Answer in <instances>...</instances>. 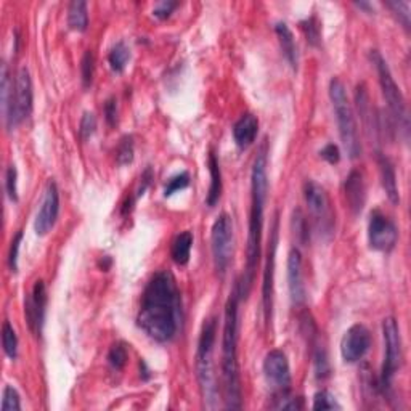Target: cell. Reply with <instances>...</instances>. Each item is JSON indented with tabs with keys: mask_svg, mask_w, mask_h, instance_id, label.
<instances>
[{
	"mask_svg": "<svg viewBox=\"0 0 411 411\" xmlns=\"http://www.w3.org/2000/svg\"><path fill=\"white\" fill-rule=\"evenodd\" d=\"M183 323L182 294L170 271H158L142 294L137 325L153 341L166 344L179 335Z\"/></svg>",
	"mask_w": 411,
	"mask_h": 411,
	"instance_id": "1",
	"label": "cell"
},
{
	"mask_svg": "<svg viewBox=\"0 0 411 411\" xmlns=\"http://www.w3.org/2000/svg\"><path fill=\"white\" fill-rule=\"evenodd\" d=\"M269 151L267 143H264L254 159L251 172V213H249V233H248V249H246V270L240 283L241 296L246 297L251 291L255 270L260 260V243H262L264 230V213L267 196H269Z\"/></svg>",
	"mask_w": 411,
	"mask_h": 411,
	"instance_id": "2",
	"label": "cell"
},
{
	"mask_svg": "<svg viewBox=\"0 0 411 411\" xmlns=\"http://www.w3.org/2000/svg\"><path fill=\"white\" fill-rule=\"evenodd\" d=\"M243 299L240 283H236L225 305L224 335H222V379L227 410L243 408L241 376L238 363V307Z\"/></svg>",
	"mask_w": 411,
	"mask_h": 411,
	"instance_id": "3",
	"label": "cell"
},
{
	"mask_svg": "<svg viewBox=\"0 0 411 411\" xmlns=\"http://www.w3.org/2000/svg\"><path fill=\"white\" fill-rule=\"evenodd\" d=\"M215 335H217V321L215 318H208L204 321L201 335L198 341L196 352V371L198 381L201 387L204 403L208 408L217 407V382L214 375V346Z\"/></svg>",
	"mask_w": 411,
	"mask_h": 411,
	"instance_id": "4",
	"label": "cell"
},
{
	"mask_svg": "<svg viewBox=\"0 0 411 411\" xmlns=\"http://www.w3.org/2000/svg\"><path fill=\"white\" fill-rule=\"evenodd\" d=\"M330 98L335 109L339 135H341L342 145L352 159L362 156V142H360L357 121L352 109V105L349 102L346 86L339 77H332L330 82Z\"/></svg>",
	"mask_w": 411,
	"mask_h": 411,
	"instance_id": "5",
	"label": "cell"
},
{
	"mask_svg": "<svg viewBox=\"0 0 411 411\" xmlns=\"http://www.w3.org/2000/svg\"><path fill=\"white\" fill-rule=\"evenodd\" d=\"M370 58L373 61L375 68L377 71V76H379V84H381V90L382 95H384L389 111H391L393 121L396 124L402 129L405 133H408V127H410V118H408V111H407V103H405V98L400 92V87L397 86V82L393 81V76L389 69L387 61L384 57L377 52V50H371Z\"/></svg>",
	"mask_w": 411,
	"mask_h": 411,
	"instance_id": "6",
	"label": "cell"
},
{
	"mask_svg": "<svg viewBox=\"0 0 411 411\" xmlns=\"http://www.w3.org/2000/svg\"><path fill=\"white\" fill-rule=\"evenodd\" d=\"M34 105V92H32V79L29 69L23 66L16 74L12 97L7 108L4 109V119L8 130H13L21 122L29 118Z\"/></svg>",
	"mask_w": 411,
	"mask_h": 411,
	"instance_id": "7",
	"label": "cell"
},
{
	"mask_svg": "<svg viewBox=\"0 0 411 411\" xmlns=\"http://www.w3.org/2000/svg\"><path fill=\"white\" fill-rule=\"evenodd\" d=\"M382 336H384V362H382L381 370V389L387 391L403 360L402 336H400V328L393 316H387L382 321Z\"/></svg>",
	"mask_w": 411,
	"mask_h": 411,
	"instance_id": "8",
	"label": "cell"
},
{
	"mask_svg": "<svg viewBox=\"0 0 411 411\" xmlns=\"http://www.w3.org/2000/svg\"><path fill=\"white\" fill-rule=\"evenodd\" d=\"M210 249H213L215 270L224 275L231 262L233 254V220L227 213L220 214L214 222L210 231Z\"/></svg>",
	"mask_w": 411,
	"mask_h": 411,
	"instance_id": "9",
	"label": "cell"
},
{
	"mask_svg": "<svg viewBox=\"0 0 411 411\" xmlns=\"http://www.w3.org/2000/svg\"><path fill=\"white\" fill-rule=\"evenodd\" d=\"M304 198L316 227L321 231L330 233L332 230V213L330 196L325 188L315 180H307L304 183Z\"/></svg>",
	"mask_w": 411,
	"mask_h": 411,
	"instance_id": "10",
	"label": "cell"
},
{
	"mask_svg": "<svg viewBox=\"0 0 411 411\" xmlns=\"http://www.w3.org/2000/svg\"><path fill=\"white\" fill-rule=\"evenodd\" d=\"M398 240V230L393 222L382 214L381 210H373L368 222V241L375 251L391 252Z\"/></svg>",
	"mask_w": 411,
	"mask_h": 411,
	"instance_id": "11",
	"label": "cell"
},
{
	"mask_svg": "<svg viewBox=\"0 0 411 411\" xmlns=\"http://www.w3.org/2000/svg\"><path fill=\"white\" fill-rule=\"evenodd\" d=\"M265 379L276 393L290 392L291 386V368L286 353L278 349H274L264 358Z\"/></svg>",
	"mask_w": 411,
	"mask_h": 411,
	"instance_id": "12",
	"label": "cell"
},
{
	"mask_svg": "<svg viewBox=\"0 0 411 411\" xmlns=\"http://www.w3.org/2000/svg\"><path fill=\"white\" fill-rule=\"evenodd\" d=\"M269 254H267V265L264 271L262 283V307H264V320L265 325L271 323V312H274V281H275V255L276 246H278V217L275 219L274 230L270 236Z\"/></svg>",
	"mask_w": 411,
	"mask_h": 411,
	"instance_id": "13",
	"label": "cell"
},
{
	"mask_svg": "<svg viewBox=\"0 0 411 411\" xmlns=\"http://www.w3.org/2000/svg\"><path fill=\"white\" fill-rule=\"evenodd\" d=\"M58 214H60V191H58L57 183L50 180L47 183L46 190H43L41 208H39L36 220H34V230L39 236L47 235V233L53 229L55 224H57Z\"/></svg>",
	"mask_w": 411,
	"mask_h": 411,
	"instance_id": "14",
	"label": "cell"
},
{
	"mask_svg": "<svg viewBox=\"0 0 411 411\" xmlns=\"http://www.w3.org/2000/svg\"><path fill=\"white\" fill-rule=\"evenodd\" d=\"M371 347V335L363 325H353L346 331L341 341V355L347 363H357Z\"/></svg>",
	"mask_w": 411,
	"mask_h": 411,
	"instance_id": "15",
	"label": "cell"
},
{
	"mask_svg": "<svg viewBox=\"0 0 411 411\" xmlns=\"http://www.w3.org/2000/svg\"><path fill=\"white\" fill-rule=\"evenodd\" d=\"M47 307V288L42 280H37L29 296L25 301V315L29 330L39 336L42 332Z\"/></svg>",
	"mask_w": 411,
	"mask_h": 411,
	"instance_id": "16",
	"label": "cell"
},
{
	"mask_svg": "<svg viewBox=\"0 0 411 411\" xmlns=\"http://www.w3.org/2000/svg\"><path fill=\"white\" fill-rule=\"evenodd\" d=\"M288 286H290L291 301L294 305H302L305 302V285L302 274V255L299 249H291L288 255Z\"/></svg>",
	"mask_w": 411,
	"mask_h": 411,
	"instance_id": "17",
	"label": "cell"
},
{
	"mask_svg": "<svg viewBox=\"0 0 411 411\" xmlns=\"http://www.w3.org/2000/svg\"><path fill=\"white\" fill-rule=\"evenodd\" d=\"M344 190H346V199L352 214L357 215L362 213L366 201V185L363 172L353 169L351 174L347 175L346 183H344Z\"/></svg>",
	"mask_w": 411,
	"mask_h": 411,
	"instance_id": "18",
	"label": "cell"
},
{
	"mask_svg": "<svg viewBox=\"0 0 411 411\" xmlns=\"http://www.w3.org/2000/svg\"><path fill=\"white\" fill-rule=\"evenodd\" d=\"M259 132V121L254 114H243L233 126V138L238 148L246 149L254 143Z\"/></svg>",
	"mask_w": 411,
	"mask_h": 411,
	"instance_id": "19",
	"label": "cell"
},
{
	"mask_svg": "<svg viewBox=\"0 0 411 411\" xmlns=\"http://www.w3.org/2000/svg\"><path fill=\"white\" fill-rule=\"evenodd\" d=\"M376 158H377V168H379V174H381V182L386 190L387 198L391 199V203L397 204L400 203V194H398V187H397L396 169H393L392 161L381 151H377Z\"/></svg>",
	"mask_w": 411,
	"mask_h": 411,
	"instance_id": "20",
	"label": "cell"
},
{
	"mask_svg": "<svg viewBox=\"0 0 411 411\" xmlns=\"http://www.w3.org/2000/svg\"><path fill=\"white\" fill-rule=\"evenodd\" d=\"M208 166H209V174H210V187H209L208 196H206V204H208L209 208H214V206L219 203L220 194H222V170H220L219 159L217 156H215L214 151L209 153Z\"/></svg>",
	"mask_w": 411,
	"mask_h": 411,
	"instance_id": "21",
	"label": "cell"
},
{
	"mask_svg": "<svg viewBox=\"0 0 411 411\" xmlns=\"http://www.w3.org/2000/svg\"><path fill=\"white\" fill-rule=\"evenodd\" d=\"M275 32L276 36H278L283 55H285L288 63L291 65L292 69H297V46H296V41H294L291 29L288 27L286 23H276Z\"/></svg>",
	"mask_w": 411,
	"mask_h": 411,
	"instance_id": "22",
	"label": "cell"
},
{
	"mask_svg": "<svg viewBox=\"0 0 411 411\" xmlns=\"http://www.w3.org/2000/svg\"><path fill=\"white\" fill-rule=\"evenodd\" d=\"M191 246H193V235L191 231H183L172 243L170 255L174 259L177 265H187L191 255Z\"/></svg>",
	"mask_w": 411,
	"mask_h": 411,
	"instance_id": "23",
	"label": "cell"
},
{
	"mask_svg": "<svg viewBox=\"0 0 411 411\" xmlns=\"http://www.w3.org/2000/svg\"><path fill=\"white\" fill-rule=\"evenodd\" d=\"M68 25L73 31L84 32L88 26V12L87 2L84 0H74L69 4L68 8Z\"/></svg>",
	"mask_w": 411,
	"mask_h": 411,
	"instance_id": "24",
	"label": "cell"
},
{
	"mask_svg": "<svg viewBox=\"0 0 411 411\" xmlns=\"http://www.w3.org/2000/svg\"><path fill=\"white\" fill-rule=\"evenodd\" d=\"M129 60H130V50L124 42L116 43L108 55L109 66L114 73H122V71L126 69L127 63H129Z\"/></svg>",
	"mask_w": 411,
	"mask_h": 411,
	"instance_id": "25",
	"label": "cell"
},
{
	"mask_svg": "<svg viewBox=\"0 0 411 411\" xmlns=\"http://www.w3.org/2000/svg\"><path fill=\"white\" fill-rule=\"evenodd\" d=\"M2 346L5 353H7V357L15 360L16 355H18V337H16V332L13 330V326L10 325V321H4Z\"/></svg>",
	"mask_w": 411,
	"mask_h": 411,
	"instance_id": "26",
	"label": "cell"
},
{
	"mask_svg": "<svg viewBox=\"0 0 411 411\" xmlns=\"http://www.w3.org/2000/svg\"><path fill=\"white\" fill-rule=\"evenodd\" d=\"M301 29L304 31L305 39L310 46L316 47L320 43V37H321V29H320V23L315 16H310V18H305L301 21Z\"/></svg>",
	"mask_w": 411,
	"mask_h": 411,
	"instance_id": "27",
	"label": "cell"
},
{
	"mask_svg": "<svg viewBox=\"0 0 411 411\" xmlns=\"http://www.w3.org/2000/svg\"><path fill=\"white\" fill-rule=\"evenodd\" d=\"M93 73H95V57H93L92 50H87L81 61V77L86 88L92 86Z\"/></svg>",
	"mask_w": 411,
	"mask_h": 411,
	"instance_id": "28",
	"label": "cell"
},
{
	"mask_svg": "<svg viewBox=\"0 0 411 411\" xmlns=\"http://www.w3.org/2000/svg\"><path fill=\"white\" fill-rule=\"evenodd\" d=\"M129 360V353H127V349L122 342L114 344L111 347V351L108 353V363L111 365L113 370H122Z\"/></svg>",
	"mask_w": 411,
	"mask_h": 411,
	"instance_id": "29",
	"label": "cell"
},
{
	"mask_svg": "<svg viewBox=\"0 0 411 411\" xmlns=\"http://www.w3.org/2000/svg\"><path fill=\"white\" fill-rule=\"evenodd\" d=\"M314 410H341V405L337 403V400L335 398L332 393L328 391H320L315 393L314 397Z\"/></svg>",
	"mask_w": 411,
	"mask_h": 411,
	"instance_id": "30",
	"label": "cell"
},
{
	"mask_svg": "<svg viewBox=\"0 0 411 411\" xmlns=\"http://www.w3.org/2000/svg\"><path fill=\"white\" fill-rule=\"evenodd\" d=\"M188 185H190V175H188V172H180V174H177L172 177V179H169L164 190V196L169 198L177 191L185 190Z\"/></svg>",
	"mask_w": 411,
	"mask_h": 411,
	"instance_id": "31",
	"label": "cell"
},
{
	"mask_svg": "<svg viewBox=\"0 0 411 411\" xmlns=\"http://www.w3.org/2000/svg\"><path fill=\"white\" fill-rule=\"evenodd\" d=\"M2 410L4 411L21 410L20 393L12 386H5V389H4V393H2Z\"/></svg>",
	"mask_w": 411,
	"mask_h": 411,
	"instance_id": "32",
	"label": "cell"
},
{
	"mask_svg": "<svg viewBox=\"0 0 411 411\" xmlns=\"http://www.w3.org/2000/svg\"><path fill=\"white\" fill-rule=\"evenodd\" d=\"M386 7L392 10L405 29H410V4L408 2H386Z\"/></svg>",
	"mask_w": 411,
	"mask_h": 411,
	"instance_id": "33",
	"label": "cell"
},
{
	"mask_svg": "<svg viewBox=\"0 0 411 411\" xmlns=\"http://www.w3.org/2000/svg\"><path fill=\"white\" fill-rule=\"evenodd\" d=\"M118 163L121 166L130 164L133 161V140L132 137H124L118 147Z\"/></svg>",
	"mask_w": 411,
	"mask_h": 411,
	"instance_id": "34",
	"label": "cell"
},
{
	"mask_svg": "<svg viewBox=\"0 0 411 411\" xmlns=\"http://www.w3.org/2000/svg\"><path fill=\"white\" fill-rule=\"evenodd\" d=\"M18 172H16L15 166H10L7 169V175H5V190H7L8 198L12 201H18Z\"/></svg>",
	"mask_w": 411,
	"mask_h": 411,
	"instance_id": "35",
	"label": "cell"
},
{
	"mask_svg": "<svg viewBox=\"0 0 411 411\" xmlns=\"http://www.w3.org/2000/svg\"><path fill=\"white\" fill-rule=\"evenodd\" d=\"M278 403L271 405L275 410H302L304 408V402L301 397H290L288 392L285 393H278Z\"/></svg>",
	"mask_w": 411,
	"mask_h": 411,
	"instance_id": "36",
	"label": "cell"
},
{
	"mask_svg": "<svg viewBox=\"0 0 411 411\" xmlns=\"http://www.w3.org/2000/svg\"><path fill=\"white\" fill-rule=\"evenodd\" d=\"M97 129V119L95 116L92 113H84L81 119V126H79V133H81V138L82 140H88L93 133H95Z\"/></svg>",
	"mask_w": 411,
	"mask_h": 411,
	"instance_id": "37",
	"label": "cell"
},
{
	"mask_svg": "<svg viewBox=\"0 0 411 411\" xmlns=\"http://www.w3.org/2000/svg\"><path fill=\"white\" fill-rule=\"evenodd\" d=\"M21 241H23V231H18L12 240V246H10V254H8V265L12 271H18V255H20V248Z\"/></svg>",
	"mask_w": 411,
	"mask_h": 411,
	"instance_id": "38",
	"label": "cell"
},
{
	"mask_svg": "<svg viewBox=\"0 0 411 411\" xmlns=\"http://www.w3.org/2000/svg\"><path fill=\"white\" fill-rule=\"evenodd\" d=\"M320 156L328 161L330 164H337L339 159H341V153H339V148L335 143H328V145L320 151Z\"/></svg>",
	"mask_w": 411,
	"mask_h": 411,
	"instance_id": "39",
	"label": "cell"
},
{
	"mask_svg": "<svg viewBox=\"0 0 411 411\" xmlns=\"http://www.w3.org/2000/svg\"><path fill=\"white\" fill-rule=\"evenodd\" d=\"M177 7H179V4L177 2H161V4H158V7L153 10V15L159 20H166V18H169L172 12H174Z\"/></svg>",
	"mask_w": 411,
	"mask_h": 411,
	"instance_id": "40",
	"label": "cell"
},
{
	"mask_svg": "<svg viewBox=\"0 0 411 411\" xmlns=\"http://www.w3.org/2000/svg\"><path fill=\"white\" fill-rule=\"evenodd\" d=\"M105 118L109 126H114L118 122V105H116L114 98H109L107 103H105Z\"/></svg>",
	"mask_w": 411,
	"mask_h": 411,
	"instance_id": "41",
	"label": "cell"
}]
</instances>
